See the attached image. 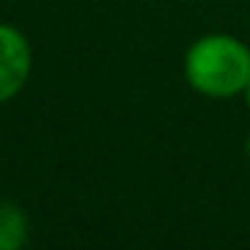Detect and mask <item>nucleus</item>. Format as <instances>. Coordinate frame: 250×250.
I'll return each instance as SVG.
<instances>
[{
	"mask_svg": "<svg viewBox=\"0 0 250 250\" xmlns=\"http://www.w3.org/2000/svg\"><path fill=\"white\" fill-rule=\"evenodd\" d=\"M183 73L191 89L205 97L242 94L250 81V49L231 35H205L186 51Z\"/></svg>",
	"mask_w": 250,
	"mask_h": 250,
	"instance_id": "obj_1",
	"label": "nucleus"
},
{
	"mask_svg": "<svg viewBox=\"0 0 250 250\" xmlns=\"http://www.w3.org/2000/svg\"><path fill=\"white\" fill-rule=\"evenodd\" d=\"M33 70V49L11 24H0V105L22 92Z\"/></svg>",
	"mask_w": 250,
	"mask_h": 250,
	"instance_id": "obj_2",
	"label": "nucleus"
},
{
	"mask_svg": "<svg viewBox=\"0 0 250 250\" xmlns=\"http://www.w3.org/2000/svg\"><path fill=\"white\" fill-rule=\"evenodd\" d=\"M27 242V218L14 202L0 199V250H17Z\"/></svg>",
	"mask_w": 250,
	"mask_h": 250,
	"instance_id": "obj_3",
	"label": "nucleus"
},
{
	"mask_svg": "<svg viewBox=\"0 0 250 250\" xmlns=\"http://www.w3.org/2000/svg\"><path fill=\"white\" fill-rule=\"evenodd\" d=\"M242 94H245V103H248V108H250V81H248V86H245Z\"/></svg>",
	"mask_w": 250,
	"mask_h": 250,
	"instance_id": "obj_4",
	"label": "nucleus"
},
{
	"mask_svg": "<svg viewBox=\"0 0 250 250\" xmlns=\"http://www.w3.org/2000/svg\"><path fill=\"white\" fill-rule=\"evenodd\" d=\"M248 153H250V137H248Z\"/></svg>",
	"mask_w": 250,
	"mask_h": 250,
	"instance_id": "obj_5",
	"label": "nucleus"
}]
</instances>
